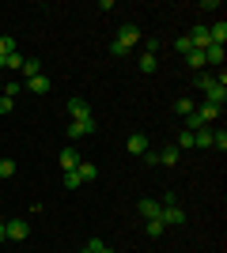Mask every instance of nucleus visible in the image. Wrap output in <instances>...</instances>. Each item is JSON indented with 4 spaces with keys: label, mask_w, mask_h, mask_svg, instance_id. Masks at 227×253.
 <instances>
[{
    "label": "nucleus",
    "mask_w": 227,
    "mask_h": 253,
    "mask_svg": "<svg viewBox=\"0 0 227 253\" xmlns=\"http://www.w3.org/2000/svg\"><path fill=\"white\" fill-rule=\"evenodd\" d=\"M163 223H167V227H182L185 223L182 204H163Z\"/></svg>",
    "instance_id": "nucleus-3"
},
{
    "label": "nucleus",
    "mask_w": 227,
    "mask_h": 253,
    "mask_svg": "<svg viewBox=\"0 0 227 253\" xmlns=\"http://www.w3.org/2000/svg\"><path fill=\"white\" fill-rule=\"evenodd\" d=\"M80 253H91V250H80Z\"/></svg>",
    "instance_id": "nucleus-36"
},
{
    "label": "nucleus",
    "mask_w": 227,
    "mask_h": 253,
    "mask_svg": "<svg viewBox=\"0 0 227 253\" xmlns=\"http://www.w3.org/2000/svg\"><path fill=\"white\" fill-rule=\"evenodd\" d=\"M148 151H151V144H148V136H144V132H133V136H129V155H148Z\"/></svg>",
    "instance_id": "nucleus-8"
},
{
    "label": "nucleus",
    "mask_w": 227,
    "mask_h": 253,
    "mask_svg": "<svg viewBox=\"0 0 227 253\" xmlns=\"http://www.w3.org/2000/svg\"><path fill=\"white\" fill-rule=\"evenodd\" d=\"M174 49H178V53H182V57H185V53L193 49V45H189V38H178V42H174Z\"/></svg>",
    "instance_id": "nucleus-32"
},
{
    "label": "nucleus",
    "mask_w": 227,
    "mask_h": 253,
    "mask_svg": "<svg viewBox=\"0 0 227 253\" xmlns=\"http://www.w3.org/2000/svg\"><path fill=\"white\" fill-rule=\"evenodd\" d=\"M110 53H114V57H125V53H129V45H121V42H110Z\"/></svg>",
    "instance_id": "nucleus-33"
},
{
    "label": "nucleus",
    "mask_w": 227,
    "mask_h": 253,
    "mask_svg": "<svg viewBox=\"0 0 227 253\" xmlns=\"http://www.w3.org/2000/svg\"><path fill=\"white\" fill-rule=\"evenodd\" d=\"M11 110H15V102L8 95H0V114H11Z\"/></svg>",
    "instance_id": "nucleus-30"
},
{
    "label": "nucleus",
    "mask_w": 227,
    "mask_h": 253,
    "mask_svg": "<svg viewBox=\"0 0 227 253\" xmlns=\"http://www.w3.org/2000/svg\"><path fill=\"white\" fill-rule=\"evenodd\" d=\"M144 231H148V238H159V234L167 231V223H163V219H148V227H144Z\"/></svg>",
    "instance_id": "nucleus-22"
},
{
    "label": "nucleus",
    "mask_w": 227,
    "mask_h": 253,
    "mask_svg": "<svg viewBox=\"0 0 227 253\" xmlns=\"http://www.w3.org/2000/svg\"><path fill=\"white\" fill-rule=\"evenodd\" d=\"M178 155H182V151L174 148V144H167V148L159 151V163H163V167H178Z\"/></svg>",
    "instance_id": "nucleus-13"
},
{
    "label": "nucleus",
    "mask_w": 227,
    "mask_h": 253,
    "mask_svg": "<svg viewBox=\"0 0 227 253\" xmlns=\"http://www.w3.org/2000/svg\"><path fill=\"white\" fill-rule=\"evenodd\" d=\"M19 91H23V80H8V84H4V95L8 98H15Z\"/></svg>",
    "instance_id": "nucleus-27"
},
{
    "label": "nucleus",
    "mask_w": 227,
    "mask_h": 253,
    "mask_svg": "<svg viewBox=\"0 0 227 253\" xmlns=\"http://www.w3.org/2000/svg\"><path fill=\"white\" fill-rule=\"evenodd\" d=\"M84 181H80V174L76 170H65V189H80Z\"/></svg>",
    "instance_id": "nucleus-26"
},
{
    "label": "nucleus",
    "mask_w": 227,
    "mask_h": 253,
    "mask_svg": "<svg viewBox=\"0 0 227 253\" xmlns=\"http://www.w3.org/2000/svg\"><path fill=\"white\" fill-rule=\"evenodd\" d=\"M23 64H27V57H23V53L15 49V53L8 57V64H4V72H23Z\"/></svg>",
    "instance_id": "nucleus-16"
},
{
    "label": "nucleus",
    "mask_w": 227,
    "mask_h": 253,
    "mask_svg": "<svg viewBox=\"0 0 227 253\" xmlns=\"http://www.w3.org/2000/svg\"><path fill=\"white\" fill-rule=\"evenodd\" d=\"M193 148H212V132H208V128L193 132Z\"/></svg>",
    "instance_id": "nucleus-20"
},
{
    "label": "nucleus",
    "mask_w": 227,
    "mask_h": 253,
    "mask_svg": "<svg viewBox=\"0 0 227 253\" xmlns=\"http://www.w3.org/2000/svg\"><path fill=\"white\" fill-rule=\"evenodd\" d=\"M136 211H140L144 219H163V204H159V201H151V197H144V201L136 204Z\"/></svg>",
    "instance_id": "nucleus-4"
},
{
    "label": "nucleus",
    "mask_w": 227,
    "mask_h": 253,
    "mask_svg": "<svg viewBox=\"0 0 227 253\" xmlns=\"http://www.w3.org/2000/svg\"><path fill=\"white\" fill-rule=\"evenodd\" d=\"M76 174H80V181H84V185H87V181H95V178H98V170L91 167V163H80V167H76Z\"/></svg>",
    "instance_id": "nucleus-17"
},
{
    "label": "nucleus",
    "mask_w": 227,
    "mask_h": 253,
    "mask_svg": "<svg viewBox=\"0 0 227 253\" xmlns=\"http://www.w3.org/2000/svg\"><path fill=\"white\" fill-rule=\"evenodd\" d=\"M27 234H31V223L27 219H8V238L11 242H23Z\"/></svg>",
    "instance_id": "nucleus-6"
},
{
    "label": "nucleus",
    "mask_w": 227,
    "mask_h": 253,
    "mask_svg": "<svg viewBox=\"0 0 227 253\" xmlns=\"http://www.w3.org/2000/svg\"><path fill=\"white\" fill-rule=\"evenodd\" d=\"M34 76H42V64H38V61H27V64H23V80H34Z\"/></svg>",
    "instance_id": "nucleus-23"
},
{
    "label": "nucleus",
    "mask_w": 227,
    "mask_h": 253,
    "mask_svg": "<svg viewBox=\"0 0 227 253\" xmlns=\"http://www.w3.org/2000/svg\"><path fill=\"white\" fill-rule=\"evenodd\" d=\"M118 42H121V45H129V49H133V45L140 42V27H136V23H125V27L118 31Z\"/></svg>",
    "instance_id": "nucleus-5"
},
{
    "label": "nucleus",
    "mask_w": 227,
    "mask_h": 253,
    "mask_svg": "<svg viewBox=\"0 0 227 253\" xmlns=\"http://www.w3.org/2000/svg\"><path fill=\"white\" fill-rule=\"evenodd\" d=\"M201 128H208V125H205V121H201V114H197V110H193V114L185 117V132H201Z\"/></svg>",
    "instance_id": "nucleus-19"
},
{
    "label": "nucleus",
    "mask_w": 227,
    "mask_h": 253,
    "mask_svg": "<svg viewBox=\"0 0 227 253\" xmlns=\"http://www.w3.org/2000/svg\"><path fill=\"white\" fill-rule=\"evenodd\" d=\"M159 68V57H151V53H140V72H155Z\"/></svg>",
    "instance_id": "nucleus-21"
},
{
    "label": "nucleus",
    "mask_w": 227,
    "mask_h": 253,
    "mask_svg": "<svg viewBox=\"0 0 227 253\" xmlns=\"http://www.w3.org/2000/svg\"><path fill=\"white\" fill-rule=\"evenodd\" d=\"M212 148L216 151H227V132L220 128V132H212Z\"/></svg>",
    "instance_id": "nucleus-28"
},
{
    "label": "nucleus",
    "mask_w": 227,
    "mask_h": 253,
    "mask_svg": "<svg viewBox=\"0 0 227 253\" xmlns=\"http://www.w3.org/2000/svg\"><path fill=\"white\" fill-rule=\"evenodd\" d=\"M205 102H212V106H220V110H224V102H227V87L212 80V84L205 87Z\"/></svg>",
    "instance_id": "nucleus-2"
},
{
    "label": "nucleus",
    "mask_w": 227,
    "mask_h": 253,
    "mask_svg": "<svg viewBox=\"0 0 227 253\" xmlns=\"http://www.w3.org/2000/svg\"><path fill=\"white\" fill-rule=\"evenodd\" d=\"M8 238V219H0V242Z\"/></svg>",
    "instance_id": "nucleus-34"
},
{
    "label": "nucleus",
    "mask_w": 227,
    "mask_h": 253,
    "mask_svg": "<svg viewBox=\"0 0 227 253\" xmlns=\"http://www.w3.org/2000/svg\"><path fill=\"white\" fill-rule=\"evenodd\" d=\"M68 114H72V121H84V117H95V114H91V102H84V98H72V102H68Z\"/></svg>",
    "instance_id": "nucleus-9"
},
{
    "label": "nucleus",
    "mask_w": 227,
    "mask_h": 253,
    "mask_svg": "<svg viewBox=\"0 0 227 253\" xmlns=\"http://www.w3.org/2000/svg\"><path fill=\"white\" fill-rule=\"evenodd\" d=\"M201 53H205V64L224 68V45H208V49H201Z\"/></svg>",
    "instance_id": "nucleus-12"
},
{
    "label": "nucleus",
    "mask_w": 227,
    "mask_h": 253,
    "mask_svg": "<svg viewBox=\"0 0 227 253\" xmlns=\"http://www.w3.org/2000/svg\"><path fill=\"white\" fill-rule=\"evenodd\" d=\"M98 128V117H84V121H68V136L80 140V136H91Z\"/></svg>",
    "instance_id": "nucleus-1"
},
{
    "label": "nucleus",
    "mask_w": 227,
    "mask_h": 253,
    "mask_svg": "<svg viewBox=\"0 0 227 253\" xmlns=\"http://www.w3.org/2000/svg\"><path fill=\"white\" fill-rule=\"evenodd\" d=\"M174 148H178V151H189V148H193V132H185V128H182V132H178V144H174Z\"/></svg>",
    "instance_id": "nucleus-24"
},
{
    "label": "nucleus",
    "mask_w": 227,
    "mask_h": 253,
    "mask_svg": "<svg viewBox=\"0 0 227 253\" xmlns=\"http://www.w3.org/2000/svg\"><path fill=\"white\" fill-rule=\"evenodd\" d=\"M57 163H61V170H76L80 163H84V159H80V151H76L72 144H68V148L61 151V159H57Z\"/></svg>",
    "instance_id": "nucleus-10"
},
{
    "label": "nucleus",
    "mask_w": 227,
    "mask_h": 253,
    "mask_svg": "<svg viewBox=\"0 0 227 253\" xmlns=\"http://www.w3.org/2000/svg\"><path fill=\"white\" fill-rule=\"evenodd\" d=\"M197 114H201V121L208 125V121H216V117H220V106H212V102H201V106H197Z\"/></svg>",
    "instance_id": "nucleus-15"
},
{
    "label": "nucleus",
    "mask_w": 227,
    "mask_h": 253,
    "mask_svg": "<svg viewBox=\"0 0 227 253\" xmlns=\"http://www.w3.org/2000/svg\"><path fill=\"white\" fill-rule=\"evenodd\" d=\"M208 42H212V45H224V42H227V23H224V19L208 27Z\"/></svg>",
    "instance_id": "nucleus-11"
},
{
    "label": "nucleus",
    "mask_w": 227,
    "mask_h": 253,
    "mask_svg": "<svg viewBox=\"0 0 227 253\" xmlns=\"http://www.w3.org/2000/svg\"><path fill=\"white\" fill-rule=\"evenodd\" d=\"M193 110H197V102H189V98H178V102H174V114L178 117H189Z\"/></svg>",
    "instance_id": "nucleus-18"
},
{
    "label": "nucleus",
    "mask_w": 227,
    "mask_h": 253,
    "mask_svg": "<svg viewBox=\"0 0 227 253\" xmlns=\"http://www.w3.org/2000/svg\"><path fill=\"white\" fill-rule=\"evenodd\" d=\"M144 53H151V57H155V53H159V38H148V42H144Z\"/></svg>",
    "instance_id": "nucleus-31"
},
{
    "label": "nucleus",
    "mask_w": 227,
    "mask_h": 253,
    "mask_svg": "<svg viewBox=\"0 0 227 253\" xmlns=\"http://www.w3.org/2000/svg\"><path fill=\"white\" fill-rule=\"evenodd\" d=\"M15 174V163L11 159H0V178H11Z\"/></svg>",
    "instance_id": "nucleus-29"
},
{
    "label": "nucleus",
    "mask_w": 227,
    "mask_h": 253,
    "mask_svg": "<svg viewBox=\"0 0 227 253\" xmlns=\"http://www.w3.org/2000/svg\"><path fill=\"white\" fill-rule=\"evenodd\" d=\"M23 87L31 91V95H49V76H34V80H23Z\"/></svg>",
    "instance_id": "nucleus-7"
},
{
    "label": "nucleus",
    "mask_w": 227,
    "mask_h": 253,
    "mask_svg": "<svg viewBox=\"0 0 227 253\" xmlns=\"http://www.w3.org/2000/svg\"><path fill=\"white\" fill-rule=\"evenodd\" d=\"M11 53H15V38L0 34V57H11Z\"/></svg>",
    "instance_id": "nucleus-25"
},
{
    "label": "nucleus",
    "mask_w": 227,
    "mask_h": 253,
    "mask_svg": "<svg viewBox=\"0 0 227 253\" xmlns=\"http://www.w3.org/2000/svg\"><path fill=\"white\" fill-rule=\"evenodd\" d=\"M185 61H189V68H193V72H205V68H208L201 49H189V53H185Z\"/></svg>",
    "instance_id": "nucleus-14"
},
{
    "label": "nucleus",
    "mask_w": 227,
    "mask_h": 253,
    "mask_svg": "<svg viewBox=\"0 0 227 253\" xmlns=\"http://www.w3.org/2000/svg\"><path fill=\"white\" fill-rule=\"evenodd\" d=\"M98 253H114V250H106V246H102V250H98Z\"/></svg>",
    "instance_id": "nucleus-35"
}]
</instances>
